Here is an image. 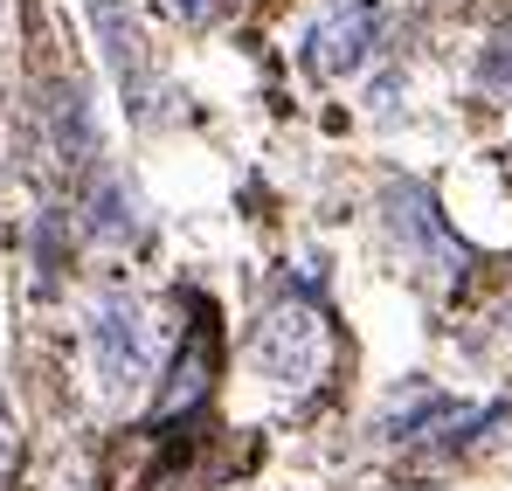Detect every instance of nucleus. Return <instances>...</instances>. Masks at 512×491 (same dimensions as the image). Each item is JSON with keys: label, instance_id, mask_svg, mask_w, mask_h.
<instances>
[{"label": "nucleus", "instance_id": "f257e3e1", "mask_svg": "<svg viewBox=\"0 0 512 491\" xmlns=\"http://www.w3.org/2000/svg\"><path fill=\"white\" fill-rule=\"evenodd\" d=\"M326 360H333V332H326V312L305 291H284L250 326V367L277 388H312L326 374Z\"/></svg>", "mask_w": 512, "mask_h": 491}, {"label": "nucleus", "instance_id": "f03ea898", "mask_svg": "<svg viewBox=\"0 0 512 491\" xmlns=\"http://www.w3.org/2000/svg\"><path fill=\"white\" fill-rule=\"evenodd\" d=\"M381 222H388V236L402 243V256H409L416 270H429L436 284H457V277L471 270V249L443 222V208H436V194H429L423 180H388V187H381Z\"/></svg>", "mask_w": 512, "mask_h": 491}, {"label": "nucleus", "instance_id": "7ed1b4c3", "mask_svg": "<svg viewBox=\"0 0 512 491\" xmlns=\"http://www.w3.org/2000/svg\"><path fill=\"white\" fill-rule=\"evenodd\" d=\"M90 360H97V381H104L111 395H125V388L146 381V367H153V339H146V312H139V298L104 291V298L90 305Z\"/></svg>", "mask_w": 512, "mask_h": 491}, {"label": "nucleus", "instance_id": "20e7f679", "mask_svg": "<svg viewBox=\"0 0 512 491\" xmlns=\"http://www.w3.org/2000/svg\"><path fill=\"white\" fill-rule=\"evenodd\" d=\"M374 49H381V7H374V0H333V7L305 28V63L326 83L360 77Z\"/></svg>", "mask_w": 512, "mask_h": 491}, {"label": "nucleus", "instance_id": "39448f33", "mask_svg": "<svg viewBox=\"0 0 512 491\" xmlns=\"http://www.w3.org/2000/svg\"><path fill=\"white\" fill-rule=\"evenodd\" d=\"M84 14H90V28H97V49H104L111 77L125 90L132 118L153 125V56H146L139 21H132V0H84Z\"/></svg>", "mask_w": 512, "mask_h": 491}, {"label": "nucleus", "instance_id": "423d86ee", "mask_svg": "<svg viewBox=\"0 0 512 491\" xmlns=\"http://www.w3.org/2000/svg\"><path fill=\"white\" fill-rule=\"evenodd\" d=\"M215 312L201 305V326L180 332V346H173L167 360V381H160V395H153V422H173V415H194L208 402V388H215Z\"/></svg>", "mask_w": 512, "mask_h": 491}, {"label": "nucleus", "instance_id": "0eeeda50", "mask_svg": "<svg viewBox=\"0 0 512 491\" xmlns=\"http://www.w3.org/2000/svg\"><path fill=\"white\" fill-rule=\"evenodd\" d=\"M49 139H56V160L63 166H97V118H90V97L77 77H56L49 83Z\"/></svg>", "mask_w": 512, "mask_h": 491}, {"label": "nucleus", "instance_id": "6e6552de", "mask_svg": "<svg viewBox=\"0 0 512 491\" xmlns=\"http://www.w3.org/2000/svg\"><path fill=\"white\" fill-rule=\"evenodd\" d=\"M84 236H90V243H111V249L139 236V201H132V187H125V173H118V166H97V173H90Z\"/></svg>", "mask_w": 512, "mask_h": 491}, {"label": "nucleus", "instance_id": "1a4fd4ad", "mask_svg": "<svg viewBox=\"0 0 512 491\" xmlns=\"http://www.w3.org/2000/svg\"><path fill=\"white\" fill-rule=\"evenodd\" d=\"M450 415H457V395H443V388H409V402H395V409L381 415L374 436H388V443H423Z\"/></svg>", "mask_w": 512, "mask_h": 491}, {"label": "nucleus", "instance_id": "9d476101", "mask_svg": "<svg viewBox=\"0 0 512 491\" xmlns=\"http://www.w3.org/2000/svg\"><path fill=\"white\" fill-rule=\"evenodd\" d=\"M478 83L492 97H512V28H499L485 49H478Z\"/></svg>", "mask_w": 512, "mask_h": 491}, {"label": "nucleus", "instance_id": "9b49d317", "mask_svg": "<svg viewBox=\"0 0 512 491\" xmlns=\"http://www.w3.org/2000/svg\"><path fill=\"white\" fill-rule=\"evenodd\" d=\"M35 263H42V277H63V215L56 208H42V222H35Z\"/></svg>", "mask_w": 512, "mask_h": 491}, {"label": "nucleus", "instance_id": "f8f14e48", "mask_svg": "<svg viewBox=\"0 0 512 491\" xmlns=\"http://www.w3.org/2000/svg\"><path fill=\"white\" fill-rule=\"evenodd\" d=\"M167 14L180 28H215V21L229 14V0H167Z\"/></svg>", "mask_w": 512, "mask_h": 491}, {"label": "nucleus", "instance_id": "ddd939ff", "mask_svg": "<svg viewBox=\"0 0 512 491\" xmlns=\"http://www.w3.org/2000/svg\"><path fill=\"white\" fill-rule=\"evenodd\" d=\"M14 464H21V429H14V409L0 402V491L14 478Z\"/></svg>", "mask_w": 512, "mask_h": 491}, {"label": "nucleus", "instance_id": "4468645a", "mask_svg": "<svg viewBox=\"0 0 512 491\" xmlns=\"http://www.w3.org/2000/svg\"><path fill=\"white\" fill-rule=\"evenodd\" d=\"M485 353H492L499 367H512V305L492 312V339H485Z\"/></svg>", "mask_w": 512, "mask_h": 491}, {"label": "nucleus", "instance_id": "2eb2a0df", "mask_svg": "<svg viewBox=\"0 0 512 491\" xmlns=\"http://www.w3.org/2000/svg\"><path fill=\"white\" fill-rule=\"evenodd\" d=\"M56 491H97V478H90L84 464H77V471H70V478H63V485H56Z\"/></svg>", "mask_w": 512, "mask_h": 491}]
</instances>
